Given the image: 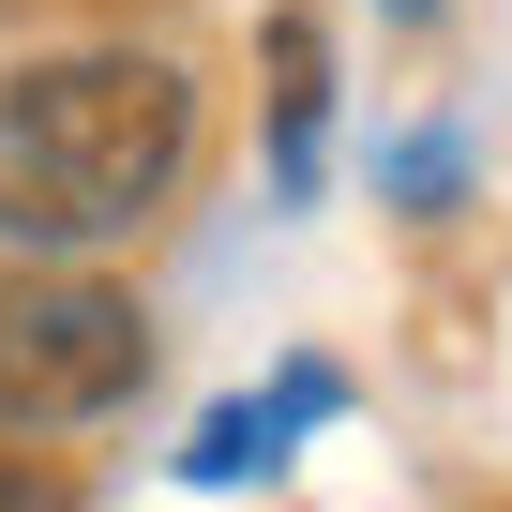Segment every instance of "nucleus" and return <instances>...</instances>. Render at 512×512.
Segmentation results:
<instances>
[{
  "label": "nucleus",
  "mask_w": 512,
  "mask_h": 512,
  "mask_svg": "<svg viewBox=\"0 0 512 512\" xmlns=\"http://www.w3.org/2000/svg\"><path fill=\"white\" fill-rule=\"evenodd\" d=\"M196 166V76L151 46H61L0 76V241L16 256H106L136 241Z\"/></svg>",
  "instance_id": "f257e3e1"
},
{
  "label": "nucleus",
  "mask_w": 512,
  "mask_h": 512,
  "mask_svg": "<svg viewBox=\"0 0 512 512\" xmlns=\"http://www.w3.org/2000/svg\"><path fill=\"white\" fill-rule=\"evenodd\" d=\"M136 392H151V317L91 287L76 256L0 241V437H76V422H121Z\"/></svg>",
  "instance_id": "f03ea898"
},
{
  "label": "nucleus",
  "mask_w": 512,
  "mask_h": 512,
  "mask_svg": "<svg viewBox=\"0 0 512 512\" xmlns=\"http://www.w3.org/2000/svg\"><path fill=\"white\" fill-rule=\"evenodd\" d=\"M332 407H347V392H332V362H287L272 392H241V407H211V422H196L181 482H196V497H226V482H272V467H287V437H317Z\"/></svg>",
  "instance_id": "7ed1b4c3"
},
{
  "label": "nucleus",
  "mask_w": 512,
  "mask_h": 512,
  "mask_svg": "<svg viewBox=\"0 0 512 512\" xmlns=\"http://www.w3.org/2000/svg\"><path fill=\"white\" fill-rule=\"evenodd\" d=\"M272 61H287V91H272V181H287V196H317V31L287 16V31H272Z\"/></svg>",
  "instance_id": "20e7f679"
},
{
  "label": "nucleus",
  "mask_w": 512,
  "mask_h": 512,
  "mask_svg": "<svg viewBox=\"0 0 512 512\" xmlns=\"http://www.w3.org/2000/svg\"><path fill=\"white\" fill-rule=\"evenodd\" d=\"M392 16H422V0H392Z\"/></svg>",
  "instance_id": "39448f33"
}]
</instances>
